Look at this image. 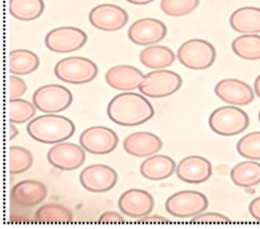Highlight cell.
Segmentation results:
<instances>
[{"label":"cell","mask_w":260,"mask_h":229,"mask_svg":"<svg viewBox=\"0 0 260 229\" xmlns=\"http://www.w3.org/2000/svg\"><path fill=\"white\" fill-rule=\"evenodd\" d=\"M107 114L117 125L133 127L149 121L154 116V109L143 95L126 91L110 100Z\"/></svg>","instance_id":"1"},{"label":"cell","mask_w":260,"mask_h":229,"mask_svg":"<svg viewBox=\"0 0 260 229\" xmlns=\"http://www.w3.org/2000/svg\"><path fill=\"white\" fill-rule=\"evenodd\" d=\"M28 135L44 144H57L69 139L75 126L68 118L57 113H46L31 120L26 127Z\"/></svg>","instance_id":"2"},{"label":"cell","mask_w":260,"mask_h":229,"mask_svg":"<svg viewBox=\"0 0 260 229\" xmlns=\"http://www.w3.org/2000/svg\"><path fill=\"white\" fill-rule=\"evenodd\" d=\"M250 124V120L246 111L237 105H224L214 109L209 118L208 125L210 129L225 137L236 136L244 132Z\"/></svg>","instance_id":"3"},{"label":"cell","mask_w":260,"mask_h":229,"mask_svg":"<svg viewBox=\"0 0 260 229\" xmlns=\"http://www.w3.org/2000/svg\"><path fill=\"white\" fill-rule=\"evenodd\" d=\"M54 73L58 79L66 83L84 84L96 77L99 68L94 62L87 58L73 56L57 62Z\"/></svg>","instance_id":"4"},{"label":"cell","mask_w":260,"mask_h":229,"mask_svg":"<svg viewBox=\"0 0 260 229\" xmlns=\"http://www.w3.org/2000/svg\"><path fill=\"white\" fill-rule=\"evenodd\" d=\"M177 58L185 67L192 70H204L215 61L216 51L207 41L191 39L184 42L178 49Z\"/></svg>","instance_id":"5"},{"label":"cell","mask_w":260,"mask_h":229,"mask_svg":"<svg viewBox=\"0 0 260 229\" xmlns=\"http://www.w3.org/2000/svg\"><path fill=\"white\" fill-rule=\"evenodd\" d=\"M182 85L181 76L170 70L157 69L144 75L139 91L151 98H161L177 92Z\"/></svg>","instance_id":"6"},{"label":"cell","mask_w":260,"mask_h":229,"mask_svg":"<svg viewBox=\"0 0 260 229\" xmlns=\"http://www.w3.org/2000/svg\"><path fill=\"white\" fill-rule=\"evenodd\" d=\"M71 91L60 84H47L39 87L32 94V103L45 113H58L71 105Z\"/></svg>","instance_id":"7"},{"label":"cell","mask_w":260,"mask_h":229,"mask_svg":"<svg viewBox=\"0 0 260 229\" xmlns=\"http://www.w3.org/2000/svg\"><path fill=\"white\" fill-rule=\"evenodd\" d=\"M166 211L177 218L194 217L208 207V200L197 190H181L171 195L165 204Z\"/></svg>","instance_id":"8"},{"label":"cell","mask_w":260,"mask_h":229,"mask_svg":"<svg viewBox=\"0 0 260 229\" xmlns=\"http://www.w3.org/2000/svg\"><path fill=\"white\" fill-rule=\"evenodd\" d=\"M87 41L86 33L75 26H60L50 30L45 37L46 47L55 53H70L82 48Z\"/></svg>","instance_id":"9"},{"label":"cell","mask_w":260,"mask_h":229,"mask_svg":"<svg viewBox=\"0 0 260 229\" xmlns=\"http://www.w3.org/2000/svg\"><path fill=\"white\" fill-rule=\"evenodd\" d=\"M119 142L117 134L104 126L90 127L79 136L80 146L90 154L104 155L115 150Z\"/></svg>","instance_id":"10"},{"label":"cell","mask_w":260,"mask_h":229,"mask_svg":"<svg viewBox=\"0 0 260 229\" xmlns=\"http://www.w3.org/2000/svg\"><path fill=\"white\" fill-rule=\"evenodd\" d=\"M88 20L92 26L100 30L116 31L127 24L128 13L116 4L105 3L96 5L90 10Z\"/></svg>","instance_id":"11"},{"label":"cell","mask_w":260,"mask_h":229,"mask_svg":"<svg viewBox=\"0 0 260 229\" xmlns=\"http://www.w3.org/2000/svg\"><path fill=\"white\" fill-rule=\"evenodd\" d=\"M47 159L54 167L70 171L79 168L83 164L85 153L81 146L69 142H60L50 148Z\"/></svg>","instance_id":"12"},{"label":"cell","mask_w":260,"mask_h":229,"mask_svg":"<svg viewBox=\"0 0 260 229\" xmlns=\"http://www.w3.org/2000/svg\"><path fill=\"white\" fill-rule=\"evenodd\" d=\"M79 180L86 190L105 193L115 186L118 175L114 168L106 164H91L81 170Z\"/></svg>","instance_id":"13"},{"label":"cell","mask_w":260,"mask_h":229,"mask_svg":"<svg viewBox=\"0 0 260 229\" xmlns=\"http://www.w3.org/2000/svg\"><path fill=\"white\" fill-rule=\"evenodd\" d=\"M166 24L156 18L144 17L134 21L128 28L129 40L138 46L154 45L165 39Z\"/></svg>","instance_id":"14"},{"label":"cell","mask_w":260,"mask_h":229,"mask_svg":"<svg viewBox=\"0 0 260 229\" xmlns=\"http://www.w3.org/2000/svg\"><path fill=\"white\" fill-rule=\"evenodd\" d=\"M216 96L231 105H248L255 97L252 87L239 79L226 78L218 81L214 87Z\"/></svg>","instance_id":"15"},{"label":"cell","mask_w":260,"mask_h":229,"mask_svg":"<svg viewBox=\"0 0 260 229\" xmlns=\"http://www.w3.org/2000/svg\"><path fill=\"white\" fill-rule=\"evenodd\" d=\"M118 207L123 214L129 217L141 218L153 210L154 200L144 189L130 188L120 196Z\"/></svg>","instance_id":"16"},{"label":"cell","mask_w":260,"mask_h":229,"mask_svg":"<svg viewBox=\"0 0 260 229\" xmlns=\"http://www.w3.org/2000/svg\"><path fill=\"white\" fill-rule=\"evenodd\" d=\"M179 179L188 183H202L210 178L212 166L209 160L200 155H190L183 158L176 167Z\"/></svg>","instance_id":"17"},{"label":"cell","mask_w":260,"mask_h":229,"mask_svg":"<svg viewBox=\"0 0 260 229\" xmlns=\"http://www.w3.org/2000/svg\"><path fill=\"white\" fill-rule=\"evenodd\" d=\"M142 72L131 65H116L111 67L106 75L105 80L109 86L120 91H131L139 88L143 81Z\"/></svg>","instance_id":"18"},{"label":"cell","mask_w":260,"mask_h":229,"mask_svg":"<svg viewBox=\"0 0 260 229\" xmlns=\"http://www.w3.org/2000/svg\"><path fill=\"white\" fill-rule=\"evenodd\" d=\"M162 147V141L151 132L139 131L128 135L123 141L124 150L135 157H146L157 153Z\"/></svg>","instance_id":"19"},{"label":"cell","mask_w":260,"mask_h":229,"mask_svg":"<svg viewBox=\"0 0 260 229\" xmlns=\"http://www.w3.org/2000/svg\"><path fill=\"white\" fill-rule=\"evenodd\" d=\"M47 194V186L43 182L36 179H24L12 186L10 198L18 206L34 207L42 203Z\"/></svg>","instance_id":"20"},{"label":"cell","mask_w":260,"mask_h":229,"mask_svg":"<svg viewBox=\"0 0 260 229\" xmlns=\"http://www.w3.org/2000/svg\"><path fill=\"white\" fill-rule=\"evenodd\" d=\"M232 28L242 34H258L260 32V8L244 6L236 9L230 16Z\"/></svg>","instance_id":"21"},{"label":"cell","mask_w":260,"mask_h":229,"mask_svg":"<svg viewBox=\"0 0 260 229\" xmlns=\"http://www.w3.org/2000/svg\"><path fill=\"white\" fill-rule=\"evenodd\" d=\"M139 170L141 175L149 180H162L176 171V163L170 156L155 154L142 161Z\"/></svg>","instance_id":"22"},{"label":"cell","mask_w":260,"mask_h":229,"mask_svg":"<svg viewBox=\"0 0 260 229\" xmlns=\"http://www.w3.org/2000/svg\"><path fill=\"white\" fill-rule=\"evenodd\" d=\"M230 175L237 186H255L260 183V163L252 159L242 161L232 168Z\"/></svg>","instance_id":"23"},{"label":"cell","mask_w":260,"mask_h":229,"mask_svg":"<svg viewBox=\"0 0 260 229\" xmlns=\"http://www.w3.org/2000/svg\"><path fill=\"white\" fill-rule=\"evenodd\" d=\"M40 66L39 57L26 49H16L9 53L8 69L13 75H27Z\"/></svg>","instance_id":"24"},{"label":"cell","mask_w":260,"mask_h":229,"mask_svg":"<svg viewBox=\"0 0 260 229\" xmlns=\"http://www.w3.org/2000/svg\"><path fill=\"white\" fill-rule=\"evenodd\" d=\"M139 60L147 68L164 69L174 63L175 54L166 46L151 45L140 52Z\"/></svg>","instance_id":"25"},{"label":"cell","mask_w":260,"mask_h":229,"mask_svg":"<svg viewBox=\"0 0 260 229\" xmlns=\"http://www.w3.org/2000/svg\"><path fill=\"white\" fill-rule=\"evenodd\" d=\"M44 9L43 0H9V12L19 20H35L42 15Z\"/></svg>","instance_id":"26"},{"label":"cell","mask_w":260,"mask_h":229,"mask_svg":"<svg viewBox=\"0 0 260 229\" xmlns=\"http://www.w3.org/2000/svg\"><path fill=\"white\" fill-rule=\"evenodd\" d=\"M233 52L245 60H260V35L242 34L232 42Z\"/></svg>","instance_id":"27"},{"label":"cell","mask_w":260,"mask_h":229,"mask_svg":"<svg viewBox=\"0 0 260 229\" xmlns=\"http://www.w3.org/2000/svg\"><path fill=\"white\" fill-rule=\"evenodd\" d=\"M35 220L41 223H67L73 220V215L65 206L50 203L43 205L36 211Z\"/></svg>","instance_id":"28"},{"label":"cell","mask_w":260,"mask_h":229,"mask_svg":"<svg viewBox=\"0 0 260 229\" xmlns=\"http://www.w3.org/2000/svg\"><path fill=\"white\" fill-rule=\"evenodd\" d=\"M34 163L31 153L21 146L9 147V172L18 174L28 170Z\"/></svg>","instance_id":"29"},{"label":"cell","mask_w":260,"mask_h":229,"mask_svg":"<svg viewBox=\"0 0 260 229\" xmlns=\"http://www.w3.org/2000/svg\"><path fill=\"white\" fill-rule=\"evenodd\" d=\"M9 122L13 124H22L28 122L36 114V106L34 103L22 99L14 98L9 100Z\"/></svg>","instance_id":"30"},{"label":"cell","mask_w":260,"mask_h":229,"mask_svg":"<svg viewBox=\"0 0 260 229\" xmlns=\"http://www.w3.org/2000/svg\"><path fill=\"white\" fill-rule=\"evenodd\" d=\"M237 151L247 159L260 160V131L243 136L237 143Z\"/></svg>","instance_id":"31"},{"label":"cell","mask_w":260,"mask_h":229,"mask_svg":"<svg viewBox=\"0 0 260 229\" xmlns=\"http://www.w3.org/2000/svg\"><path fill=\"white\" fill-rule=\"evenodd\" d=\"M199 5V0H161L160 9L168 16L180 17L194 11Z\"/></svg>","instance_id":"32"},{"label":"cell","mask_w":260,"mask_h":229,"mask_svg":"<svg viewBox=\"0 0 260 229\" xmlns=\"http://www.w3.org/2000/svg\"><path fill=\"white\" fill-rule=\"evenodd\" d=\"M191 223H220V224H226L231 223V219L226 216L215 213V212H207V213H200L193 217L191 220Z\"/></svg>","instance_id":"33"},{"label":"cell","mask_w":260,"mask_h":229,"mask_svg":"<svg viewBox=\"0 0 260 229\" xmlns=\"http://www.w3.org/2000/svg\"><path fill=\"white\" fill-rule=\"evenodd\" d=\"M9 83V99L20 98L26 92L25 82L17 77V75H10L8 78Z\"/></svg>","instance_id":"34"},{"label":"cell","mask_w":260,"mask_h":229,"mask_svg":"<svg viewBox=\"0 0 260 229\" xmlns=\"http://www.w3.org/2000/svg\"><path fill=\"white\" fill-rule=\"evenodd\" d=\"M99 223H123L125 221L124 217L120 215L117 212L114 211H109L103 213L99 217Z\"/></svg>","instance_id":"35"},{"label":"cell","mask_w":260,"mask_h":229,"mask_svg":"<svg viewBox=\"0 0 260 229\" xmlns=\"http://www.w3.org/2000/svg\"><path fill=\"white\" fill-rule=\"evenodd\" d=\"M138 223L140 224H155V223H169L170 220L167 219L166 217H161V216H157V215H154V216H143L141 217L139 220H137Z\"/></svg>","instance_id":"36"},{"label":"cell","mask_w":260,"mask_h":229,"mask_svg":"<svg viewBox=\"0 0 260 229\" xmlns=\"http://www.w3.org/2000/svg\"><path fill=\"white\" fill-rule=\"evenodd\" d=\"M249 212L255 220L260 222V196L251 201L249 205Z\"/></svg>","instance_id":"37"},{"label":"cell","mask_w":260,"mask_h":229,"mask_svg":"<svg viewBox=\"0 0 260 229\" xmlns=\"http://www.w3.org/2000/svg\"><path fill=\"white\" fill-rule=\"evenodd\" d=\"M18 135V130L17 128L13 125V123L9 124V139L12 140L14 137H16Z\"/></svg>","instance_id":"38"},{"label":"cell","mask_w":260,"mask_h":229,"mask_svg":"<svg viewBox=\"0 0 260 229\" xmlns=\"http://www.w3.org/2000/svg\"><path fill=\"white\" fill-rule=\"evenodd\" d=\"M254 92L256 93L257 97L260 98V74L255 79V82H254Z\"/></svg>","instance_id":"39"},{"label":"cell","mask_w":260,"mask_h":229,"mask_svg":"<svg viewBox=\"0 0 260 229\" xmlns=\"http://www.w3.org/2000/svg\"><path fill=\"white\" fill-rule=\"evenodd\" d=\"M126 1H128L129 3H132V4H135V5H145V4L151 3L154 0H126Z\"/></svg>","instance_id":"40"},{"label":"cell","mask_w":260,"mask_h":229,"mask_svg":"<svg viewBox=\"0 0 260 229\" xmlns=\"http://www.w3.org/2000/svg\"><path fill=\"white\" fill-rule=\"evenodd\" d=\"M258 120H259V123H260V110H259V113H258Z\"/></svg>","instance_id":"41"}]
</instances>
